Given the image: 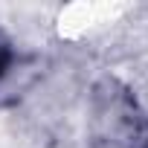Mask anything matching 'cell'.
Instances as JSON below:
<instances>
[{"label": "cell", "mask_w": 148, "mask_h": 148, "mask_svg": "<svg viewBox=\"0 0 148 148\" xmlns=\"http://www.w3.org/2000/svg\"><path fill=\"white\" fill-rule=\"evenodd\" d=\"M9 64H12V49H9V44H6L3 38H0V79L6 76Z\"/></svg>", "instance_id": "obj_1"}]
</instances>
